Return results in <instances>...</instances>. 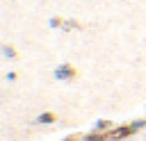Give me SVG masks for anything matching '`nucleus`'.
<instances>
[{
    "mask_svg": "<svg viewBox=\"0 0 146 141\" xmlns=\"http://www.w3.org/2000/svg\"><path fill=\"white\" fill-rule=\"evenodd\" d=\"M78 75L80 73H78V68L73 64H59L55 68V80H62V82H73Z\"/></svg>",
    "mask_w": 146,
    "mask_h": 141,
    "instance_id": "obj_2",
    "label": "nucleus"
},
{
    "mask_svg": "<svg viewBox=\"0 0 146 141\" xmlns=\"http://www.w3.org/2000/svg\"><path fill=\"white\" fill-rule=\"evenodd\" d=\"M132 134H137V127H135L132 123L116 125V127L110 130V141H123V139H128V136H132Z\"/></svg>",
    "mask_w": 146,
    "mask_h": 141,
    "instance_id": "obj_1",
    "label": "nucleus"
},
{
    "mask_svg": "<svg viewBox=\"0 0 146 141\" xmlns=\"http://www.w3.org/2000/svg\"><path fill=\"white\" fill-rule=\"evenodd\" d=\"M5 55H7V57H16V52H14L11 45H5Z\"/></svg>",
    "mask_w": 146,
    "mask_h": 141,
    "instance_id": "obj_7",
    "label": "nucleus"
},
{
    "mask_svg": "<svg viewBox=\"0 0 146 141\" xmlns=\"http://www.w3.org/2000/svg\"><path fill=\"white\" fill-rule=\"evenodd\" d=\"M82 141H110V132H103V130H91L89 134H84Z\"/></svg>",
    "mask_w": 146,
    "mask_h": 141,
    "instance_id": "obj_3",
    "label": "nucleus"
},
{
    "mask_svg": "<svg viewBox=\"0 0 146 141\" xmlns=\"http://www.w3.org/2000/svg\"><path fill=\"white\" fill-rule=\"evenodd\" d=\"M114 125H112V121H107V118H100L98 123H96V130H103V132H110Z\"/></svg>",
    "mask_w": 146,
    "mask_h": 141,
    "instance_id": "obj_5",
    "label": "nucleus"
},
{
    "mask_svg": "<svg viewBox=\"0 0 146 141\" xmlns=\"http://www.w3.org/2000/svg\"><path fill=\"white\" fill-rule=\"evenodd\" d=\"M57 118H59V116H57L55 111H41V114L36 116V123H39V125H50V123H55Z\"/></svg>",
    "mask_w": 146,
    "mask_h": 141,
    "instance_id": "obj_4",
    "label": "nucleus"
},
{
    "mask_svg": "<svg viewBox=\"0 0 146 141\" xmlns=\"http://www.w3.org/2000/svg\"><path fill=\"white\" fill-rule=\"evenodd\" d=\"M84 139V134H80V132H73V134H68L64 141H82Z\"/></svg>",
    "mask_w": 146,
    "mask_h": 141,
    "instance_id": "obj_6",
    "label": "nucleus"
}]
</instances>
